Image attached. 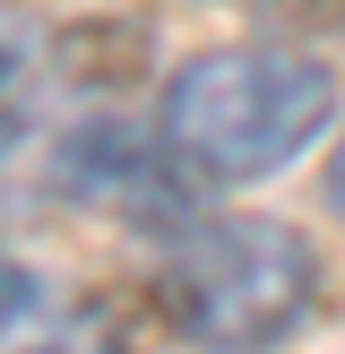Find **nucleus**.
Here are the masks:
<instances>
[{
  "mask_svg": "<svg viewBox=\"0 0 345 354\" xmlns=\"http://www.w3.org/2000/svg\"><path fill=\"white\" fill-rule=\"evenodd\" d=\"M155 121L199 190H250L337 130V69L302 44H224L172 69Z\"/></svg>",
  "mask_w": 345,
  "mask_h": 354,
  "instance_id": "nucleus-1",
  "label": "nucleus"
},
{
  "mask_svg": "<svg viewBox=\"0 0 345 354\" xmlns=\"http://www.w3.org/2000/svg\"><path fill=\"white\" fill-rule=\"evenodd\" d=\"M164 242V320L199 354H276L319 311V259L276 216H181Z\"/></svg>",
  "mask_w": 345,
  "mask_h": 354,
  "instance_id": "nucleus-2",
  "label": "nucleus"
},
{
  "mask_svg": "<svg viewBox=\"0 0 345 354\" xmlns=\"http://www.w3.org/2000/svg\"><path fill=\"white\" fill-rule=\"evenodd\" d=\"M52 182H61V199L95 207V216H121V225H155V234H172L181 216H199V207H190L199 182L181 173L164 121H121V113L78 121V130L61 138V156H52Z\"/></svg>",
  "mask_w": 345,
  "mask_h": 354,
  "instance_id": "nucleus-3",
  "label": "nucleus"
},
{
  "mask_svg": "<svg viewBox=\"0 0 345 354\" xmlns=\"http://www.w3.org/2000/svg\"><path fill=\"white\" fill-rule=\"evenodd\" d=\"M0 354H130V328L95 294L0 251Z\"/></svg>",
  "mask_w": 345,
  "mask_h": 354,
  "instance_id": "nucleus-4",
  "label": "nucleus"
},
{
  "mask_svg": "<svg viewBox=\"0 0 345 354\" xmlns=\"http://www.w3.org/2000/svg\"><path fill=\"white\" fill-rule=\"evenodd\" d=\"M61 86V44L26 0H0V156L34 130V113Z\"/></svg>",
  "mask_w": 345,
  "mask_h": 354,
  "instance_id": "nucleus-5",
  "label": "nucleus"
},
{
  "mask_svg": "<svg viewBox=\"0 0 345 354\" xmlns=\"http://www.w3.org/2000/svg\"><path fill=\"white\" fill-rule=\"evenodd\" d=\"M328 207L345 216V138H337V156H328Z\"/></svg>",
  "mask_w": 345,
  "mask_h": 354,
  "instance_id": "nucleus-6",
  "label": "nucleus"
}]
</instances>
